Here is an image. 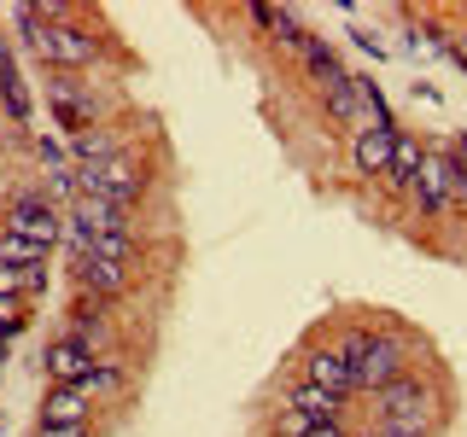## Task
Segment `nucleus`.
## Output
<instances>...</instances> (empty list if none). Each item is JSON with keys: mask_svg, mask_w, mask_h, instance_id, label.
I'll use <instances>...</instances> for the list:
<instances>
[{"mask_svg": "<svg viewBox=\"0 0 467 437\" xmlns=\"http://www.w3.org/2000/svg\"><path fill=\"white\" fill-rule=\"evenodd\" d=\"M6 233H12V239L41 245V251H53L58 233H65V222H58V210H53L47 198H18V204L6 210Z\"/></svg>", "mask_w": 467, "mask_h": 437, "instance_id": "obj_5", "label": "nucleus"}, {"mask_svg": "<svg viewBox=\"0 0 467 437\" xmlns=\"http://www.w3.org/2000/svg\"><path fill=\"white\" fill-rule=\"evenodd\" d=\"M88 397H111V391H123V368H111V361H94V373L82 379Z\"/></svg>", "mask_w": 467, "mask_h": 437, "instance_id": "obj_22", "label": "nucleus"}, {"mask_svg": "<svg viewBox=\"0 0 467 437\" xmlns=\"http://www.w3.org/2000/svg\"><path fill=\"white\" fill-rule=\"evenodd\" d=\"M0 262H12V269H41V262H47V251H41V245H29V239H0Z\"/></svg>", "mask_w": 467, "mask_h": 437, "instance_id": "obj_20", "label": "nucleus"}, {"mask_svg": "<svg viewBox=\"0 0 467 437\" xmlns=\"http://www.w3.org/2000/svg\"><path fill=\"white\" fill-rule=\"evenodd\" d=\"M310 437H345V432H339V426H316Z\"/></svg>", "mask_w": 467, "mask_h": 437, "instance_id": "obj_31", "label": "nucleus"}, {"mask_svg": "<svg viewBox=\"0 0 467 437\" xmlns=\"http://www.w3.org/2000/svg\"><path fill=\"white\" fill-rule=\"evenodd\" d=\"M36 152H41V164L65 169V146H58V140H47V135H41V140H36Z\"/></svg>", "mask_w": 467, "mask_h": 437, "instance_id": "obj_27", "label": "nucleus"}, {"mask_svg": "<svg viewBox=\"0 0 467 437\" xmlns=\"http://www.w3.org/2000/svg\"><path fill=\"white\" fill-rule=\"evenodd\" d=\"M0 99H6L12 123H29V94H24V76H18V65H12L6 47H0Z\"/></svg>", "mask_w": 467, "mask_h": 437, "instance_id": "obj_15", "label": "nucleus"}, {"mask_svg": "<svg viewBox=\"0 0 467 437\" xmlns=\"http://www.w3.org/2000/svg\"><path fill=\"white\" fill-rule=\"evenodd\" d=\"M286 408H298V414H310L316 426H339V397H333V391H321V385H310V379H304L298 391H292L286 397Z\"/></svg>", "mask_w": 467, "mask_h": 437, "instance_id": "obj_12", "label": "nucleus"}, {"mask_svg": "<svg viewBox=\"0 0 467 437\" xmlns=\"http://www.w3.org/2000/svg\"><path fill=\"white\" fill-rule=\"evenodd\" d=\"M47 291V269H24V298H41Z\"/></svg>", "mask_w": 467, "mask_h": 437, "instance_id": "obj_28", "label": "nucleus"}, {"mask_svg": "<svg viewBox=\"0 0 467 437\" xmlns=\"http://www.w3.org/2000/svg\"><path fill=\"white\" fill-rule=\"evenodd\" d=\"M275 12H281V6H252V24L257 29H275Z\"/></svg>", "mask_w": 467, "mask_h": 437, "instance_id": "obj_30", "label": "nucleus"}, {"mask_svg": "<svg viewBox=\"0 0 467 437\" xmlns=\"http://www.w3.org/2000/svg\"><path fill=\"white\" fill-rule=\"evenodd\" d=\"M70 222L88 228V233H129V210L123 204H111V198H77L70 204Z\"/></svg>", "mask_w": 467, "mask_h": 437, "instance_id": "obj_10", "label": "nucleus"}, {"mask_svg": "<svg viewBox=\"0 0 467 437\" xmlns=\"http://www.w3.org/2000/svg\"><path fill=\"white\" fill-rule=\"evenodd\" d=\"M77 274H82V291L99 298V303L123 291V262H94V257H88V262H77Z\"/></svg>", "mask_w": 467, "mask_h": 437, "instance_id": "obj_13", "label": "nucleus"}, {"mask_svg": "<svg viewBox=\"0 0 467 437\" xmlns=\"http://www.w3.org/2000/svg\"><path fill=\"white\" fill-rule=\"evenodd\" d=\"M420 164H427V152H420L409 135H398V152H391V169H386V181L391 187H409L415 193V181H420Z\"/></svg>", "mask_w": 467, "mask_h": 437, "instance_id": "obj_16", "label": "nucleus"}, {"mask_svg": "<svg viewBox=\"0 0 467 437\" xmlns=\"http://www.w3.org/2000/svg\"><path fill=\"white\" fill-rule=\"evenodd\" d=\"M36 437H88V426H41Z\"/></svg>", "mask_w": 467, "mask_h": 437, "instance_id": "obj_29", "label": "nucleus"}, {"mask_svg": "<svg viewBox=\"0 0 467 437\" xmlns=\"http://www.w3.org/2000/svg\"><path fill=\"white\" fill-rule=\"evenodd\" d=\"M415 198H420V210H450V181H444V158H427L420 164V181H415Z\"/></svg>", "mask_w": 467, "mask_h": 437, "instance_id": "obj_14", "label": "nucleus"}, {"mask_svg": "<svg viewBox=\"0 0 467 437\" xmlns=\"http://www.w3.org/2000/svg\"><path fill=\"white\" fill-rule=\"evenodd\" d=\"M357 82V106H362V117L368 123H391V111H386V94H379V82H368V76H350Z\"/></svg>", "mask_w": 467, "mask_h": 437, "instance_id": "obj_21", "label": "nucleus"}, {"mask_svg": "<svg viewBox=\"0 0 467 437\" xmlns=\"http://www.w3.org/2000/svg\"><path fill=\"white\" fill-rule=\"evenodd\" d=\"M327 111L339 117V123H362V106H357V82H350V76L327 87Z\"/></svg>", "mask_w": 467, "mask_h": 437, "instance_id": "obj_19", "label": "nucleus"}, {"mask_svg": "<svg viewBox=\"0 0 467 437\" xmlns=\"http://www.w3.org/2000/svg\"><path fill=\"white\" fill-rule=\"evenodd\" d=\"M88 408H94V397L82 385H53L41 402V426H88Z\"/></svg>", "mask_w": 467, "mask_h": 437, "instance_id": "obj_9", "label": "nucleus"}, {"mask_svg": "<svg viewBox=\"0 0 467 437\" xmlns=\"http://www.w3.org/2000/svg\"><path fill=\"white\" fill-rule=\"evenodd\" d=\"M310 432H316L310 414H298V408H281V437H310Z\"/></svg>", "mask_w": 467, "mask_h": 437, "instance_id": "obj_24", "label": "nucleus"}, {"mask_svg": "<svg viewBox=\"0 0 467 437\" xmlns=\"http://www.w3.org/2000/svg\"><path fill=\"white\" fill-rule=\"evenodd\" d=\"M18 24H24L29 47L41 53V65H53V70H82V65L99 58V41L88 36V29H77V24H36L29 6H18Z\"/></svg>", "mask_w": 467, "mask_h": 437, "instance_id": "obj_2", "label": "nucleus"}, {"mask_svg": "<svg viewBox=\"0 0 467 437\" xmlns=\"http://www.w3.org/2000/svg\"><path fill=\"white\" fill-rule=\"evenodd\" d=\"M333 350L350 361V373H357V391H386L391 379H403V339H391V332L350 327Z\"/></svg>", "mask_w": 467, "mask_h": 437, "instance_id": "obj_1", "label": "nucleus"}, {"mask_svg": "<svg viewBox=\"0 0 467 437\" xmlns=\"http://www.w3.org/2000/svg\"><path fill=\"white\" fill-rule=\"evenodd\" d=\"M350 41H357L362 53H374V58H386V41L374 36V29H350Z\"/></svg>", "mask_w": 467, "mask_h": 437, "instance_id": "obj_26", "label": "nucleus"}, {"mask_svg": "<svg viewBox=\"0 0 467 437\" xmlns=\"http://www.w3.org/2000/svg\"><path fill=\"white\" fill-rule=\"evenodd\" d=\"M304 379H310V385H321V391H333L339 402L357 391V373H350V361L339 356V350H316V356H310V373H304Z\"/></svg>", "mask_w": 467, "mask_h": 437, "instance_id": "obj_11", "label": "nucleus"}, {"mask_svg": "<svg viewBox=\"0 0 467 437\" xmlns=\"http://www.w3.org/2000/svg\"><path fill=\"white\" fill-rule=\"evenodd\" d=\"M304 65H310V70H316V76L327 82V87H333V82H345V70H339V53H333L321 36H310V41H304Z\"/></svg>", "mask_w": 467, "mask_h": 437, "instance_id": "obj_17", "label": "nucleus"}, {"mask_svg": "<svg viewBox=\"0 0 467 437\" xmlns=\"http://www.w3.org/2000/svg\"><path fill=\"white\" fill-rule=\"evenodd\" d=\"M0 361H6V344H0Z\"/></svg>", "mask_w": 467, "mask_h": 437, "instance_id": "obj_32", "label": "nucleus"}, {"mask_svg": "<svg viewBox=\"0 0 467 437\" xmlns=\"http://www.w3.org/2000/svg\"><path fill=\"white\" fill-rule=\"evenodd\" d=\"M70 152L82 158L77 169H94V164H106V158H117V140H111V135H99V128H88V135L70 140Z\"/></svg>", "mask_w": 467, "mask_h": 437, "instance_id": "obj_18", "label": "nucleus"}, {"mask_svg": "<svg viewBox=\"0 0 467 437\" xmlns=\"http://www.w3.org/2000/svg\"><path fill=\"white\" fill-rule=\"evenodd\" d=\"M0 298H24V269L0 262Z\"/></svg>", "mask_w": 467, "mask_h": 437, "instance_id": "obj_25", "label": "nucleus"}, {"mask_svg": "<svg viewBox=\"0 0 467 437\" xmlns=\"http://www.w3.org/2000/svg\"><path fill=\"white\" fill-rule=\"evenodd\" d=\"M24 327H29V315H24V298H0V344H12Z\"/></svg>", "mask_w": 467, "mask_h": 437, "instance_id": "obj_23", "label": "nucleus"}, {"mask_svg": "<svg viewBox=\"0 0 467 437\" xmlns=\"http://www.w3.org/2000/svg\"><path fill=\"white\" fill-rule=\"evenodd\" d=\"M77 181H82V193H88V198H111V204H123V210L146 193V175L129 164L123 152L106 158V164H94V169H77Z\"/></svg>", "mask_w": 467, "mask_h": 437, "instance_id": "obj_4", "label": "nucleus"}, {"mask_svg": "<svg viewBox=\"0 0 467 437\" xmlns=\"http://www.w3.org/2000/svg\"><path fill=\"white\" fill-rule=\"evenodd\" d=\"M41 368H47L53 385H82V379L94 373V350L65 332V339H53L47 350H41Z\"/></svg>", "mask_w": 467, "mask_h": 437, "instance_id": "obj_6", "label": "nucleus"}, {"mask_svg": "<svg viewBox=\"0 0 467 437\" xmlns=\"http://www.w3.org/2000/svg\"><path fill=\"white\" fill-rule=\"evenodd\" d=\"M47 99H53V117H58V128H70V140L94 128V99H88L77 82H47Z\"/></svg>", "mask_w": 467, "mask_h": 437, "instance_id": "obj_8", "label": "nucleus"}, {"mask_svg": "<svg viewBox=\"0 0 467 437\" xmlns=\"http://www.w3.org/2000/svg\"><path fill=\"white\" fill-rule=\"evenodd\" d=\"M379 402V420H386V437H420L427 432V391L415 385V379H391L386 391H374Z\"/></svg>", "mask_w": 467, "mask_h": 437, "instance_id": "obj_3", "label": "nucleus"}, {"mask_svg": "<svg viewBox=\"0 0 467 437\" xmlns=\"http://www.w3.org/2000/svg\"><path fill=\"white\" fill-rule=\"evenodd\" d=\"M398 135H403L398 123H368V128H357V146H350L357 169H362V175H386V169H391V152H398Z\"/></svg>", "mask_w": 467, "mask_h": 437, "instance_id": "obj_7", "label": "nucleus"}, {"mask_svg": "<svg viewBox=\"0 0 467 437\" xmlns=\"http://www.w3.org/2000/svg\"><path fill=\"white\" fill-rule=\"evenodd\" d=\"M0 426H6V420H0Z\"/></svg>", "mask_w": 467, "mask_h": 437, "instance_id": "obj_33", "label": "nucleus"}]
</instances>
